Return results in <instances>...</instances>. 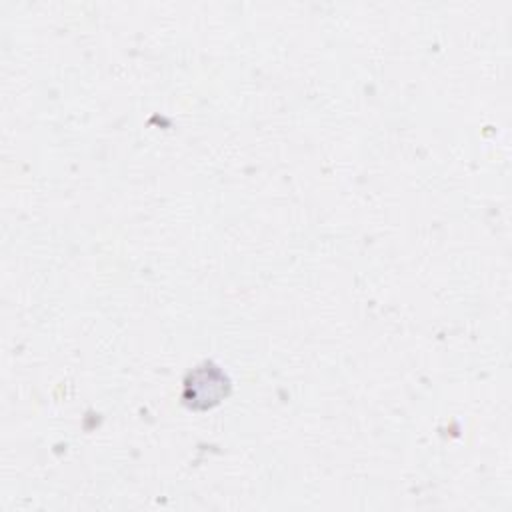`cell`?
<instances>
[{"mask_svg": "<svg viewBox=\"0 0 512 512\" xmlns=\"http://www.w3.org/2000/svg\"><path fill=\"white\" fill-rule=\"evenodd\" d=\"M228 394V378L214 364H202L186 378L184 398L194 408H206Z\"/></svg>", "mask_w": 512, "mask_h": 512, "instance_id": "6da1fadb", "label": "cell"}]
</instances>
